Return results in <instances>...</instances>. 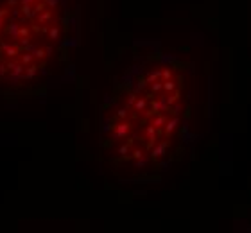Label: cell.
<instances>
[{
    "mask_svg": "<svg viewBox=\"0 0 251 233\" xmlns=\"http://www.w3.org/2000/svg\"><path fill=\"white\" fill-rule=\"evenodd\" d=\"M7 68H9L16 77H20V76L23 74V65H20V63H13V61H11V63L7 65Z\"/></svg>",
    "mask_w": 251,
    "mask_h": 233,
    "instance_id": "cell-1",
    "label": "cell"
},
{
    "mask_svg": "<svg viewBox=\"0 0 251 233\" xmlns=\"http://www.w3.org/2000/svg\"><path fill=\"white\" fill-rule=\"evenodd\" d=\"M22 13H23V16H29V18L36 15V13H34V9L31 7V4H23V5H22Z\"/></svg>",
    "mask_w": 251,
    "mask_h": 233,
    "instance_id": "cell-2",
    "label": "cell"
},
{
    "mask_svg": "<svg viewBox=\"0 0 251 233\" xmlns=\"http://www.w3.org/2000/svg\"><path fill=\"white\" fill-rule=\"evenodd\" d=\"M7 32H9L11 36H15V38H16V36H18V23H15V22H13V23H9Z\"/></svg>",
    "mask_w": 251,
    "mask_h": 233,
    "instance_id": "cell-3",
    "label": "cell"
},
{
    "mask_svg": "<svg viewBox=\"0 0 251 233\" xmlns=\"http://www.w3.org/2000/svg\"><path fill=\"white\" fill-rule=\"evenodd\" d=\"M36 72H38V66H31V68H27V72H25V79H34L36 76Z\"/></svg>",
    "mask_w": 251,
    "mask_h": 233,
    "instance_id": "cell-4",
    "label": "cell"
},
{
    "mask_svg": "<svg viewBox=\"0 0 251 233\" xmlns=\"http://www.w3.org/2000/svg\"><path fill=\"white\" fill-rule=\"evenodd\" d=\"M18 52H20L18 47H9V49L5 50V56H7V58H15V56H18Z\"/></svg>",
    "mask_w": 251,
    "mask_h": 233,
    "instance_id": "cell-5",
    "label": "cell"
},
{
    "mask_svg": "<svg viewBox=\"0 0 251 233\" xmlns=\"http://www.w3.org/2000/svg\"><path fill=\"white\" fill-rule=\"evenodd\" d=\"M32 58H34V56H32L31 52H27V54H23V58H22V63H23V65H29V63L32 61Z\"/></svg>",
    "mask_w": 251,
    "mask_h": 233,
    "instance_id": "cell-6",
    "label": "cell"
},
{
    "mask_svg": "<svg viewBox=\"0 0 251 233\" xmlns=\"http://www.w3.org/2000/svg\"><path fill=\"white\" fill-rule=\"evenodd\" d=\"M18 36L20 38H27V36H29V29H27V27H22L18 31Z\"/></svg>",
    "mask_w": 251,
    "mask_h": 233,
    "instance_id": "cell-7",
    "label": "cell"
},
{
    "mask_svg": "<svg viewBox=\"0 0 251 233\" xmlns=\"http://www.w3.org/2000/svg\"><path fill=\"white\" fill-rule=\"evenodd\" d=\"M45 9V4L43 2H39V4H36V7H34V13H41Z\"/></svg>",
    "mask_w": 251,
    "mask_h": 233,
    "instance_id": "cell-8",
    "label": "cell"
},
{
    "mask_svg": "<svg viewBox=\"0 0 251 233\" xmlns=\"http://www.w3.org/2000/svg\"><path fill=\"white\" fill-rule=\"evenodd\" d=\"M59 36V31L54 27V29H50V39H56Z\"/></svg>",
    "mask_w": 251,
    "mask_h": 233,
    "instance_id": "cell-9",
    "label": "cell"
},
{
    "mask_svg": "<svg viewBox=\"0 0 251 233\" xmlns=\"http://www.w3.org/2000/svg\"><path fill=\"white\" fill-rule=\"evenodd\" d=\"M34 56H36V58H43V56H45L43 49H36V50H34Z\"/></svg>",
    "mask_w": 251,
    "mask_h": 233,
    "instance_id": "cell-10",
    "label": "cell"
},
{
    "mask_svg": "<svg viewBox=\"0 0 251 233\" xmlns=\"http://www.w3.org/2000/svg\"><path fill=\"white\" fill-rule=\"evenodd\" d=\"M39 20H41V22H49V20H50V13H43V15L39 16Z\"/></svg>",
    "mask_w": 251,
    "mask_h": 233,
    "instance_id": "cell-11",
    "label": "cell"
},
{
    "mask_svg": "<svg viewBox=\"0 0 251 233\" xmlns=\"http://www.w3.org/2000/svg\"><path fill=\"white\" fill-rule=\"evenodd\" d=\"M5 70H7V66H5L4 63H0V76H4V74H5Z\"/></svg>",
    "mask_w": 251,
    "mask_h": 233,
    "instance_id": "cell-12",
    "label": "cell"
},
{
    "mask_svg": "<svg viewBox=\"0 0 251 233\" xmlns=\"http://www.w3.org/2000/svg\"><path fill=\"white\" fill-rule=\"evenodd\" d=\"M45 4H47V5H50V7H54V5L58 4V0H45Z\"/></svg>",
    "mask_w": 251,
    "mask_h": 233,
    "instance_id": "cell-13",
    "label": "cell"
},
{
    "mask_svg": "<svg viewBox=\"0 0 251 233\" xmlns=\"http://www.w3.org/2000/svg\"><path fill=\"white\" fill-rule=\"evenodd\" d=\"M9 47H11V45H9V43H2V45H0V49H2V50H4V52H5V50H7V49H9Z\"/></svg>",
    "mask_w": 251,
    "mask_h": 233,
    "instance_id": "cell-14",
    "label": "cell"
},
{
    "mask_svg": "<svg viewBox=\"0 0 251 233\" xmlns=\"http://www.w3.org/2000/svg\"><path fill=\"white\" fill-rule=\"evenodd\" d=\"M18 4V0H7V5L9 7H13V5H16Z\"/></svg>",
    "mask_w": 251,
    "mask_h": 233,
    "instance_id": "cell-15",
    "label": "cell"
},
{
    "mask_svg": "<svg viewBox=\"0 0 251 233\" xmlns=\"http://www.w3.org/2000/svg\"><path fill=\"white\" fill-rule=\"evenodd\" d=\"M32 2H36V0H22V4H32Z\"/></svg>",
    "mask_w": 251,
    "mask_h": 233,
    "instance_id": "cell-16",
    "label": "cell"
},
{
    "mask_svg": "<svg viewBox=\"0 0 251 233\" xmlns=\"http://www.w3.org/2000/svg\"><path fill=\"white\" fill-rule=\"evenodd\" d=\"M2 25H4V18H0V27H2Z\"/></svg>",
    "mask_w": 251,
    "mask_h": 233,
    "instance_id": "cell-17",
    "label": "cell"
}]
</instances>
